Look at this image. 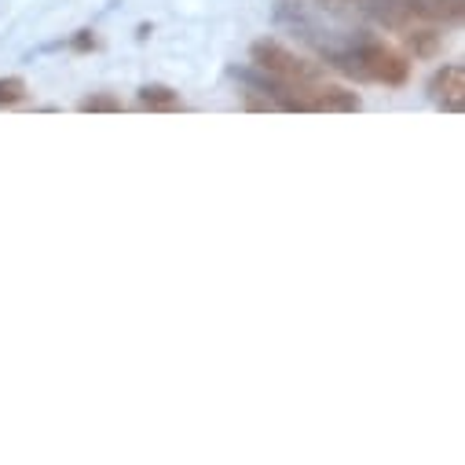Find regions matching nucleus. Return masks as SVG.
Listing matches in <instances>:
<instances>
[{
	"mask_svg": "<svg viewBox=\"0 0 465 465\" xmlns=\"http://www.w3.org/2000/svg\"><path fill=\"white\" fill-rule=\"evenodd\" d=\"M326 63H333L341 74H352L360 81H374L385 88H403L411 81V59L378 37H363L341 52H326Z\"/></svg>",
	"mask_w": 465,
	"mask_h": 465,
	"instance_id": "1",
	"label": "nucleus"
},
{
	"mask_svg": "<svg viewBox=\"0 0 465 465\" xmlns=\"http://www.w3.org/2000/svg\"><path fill=\"white\" fill-rule=\"evenodd\" d=\"M385 30H411V26H447L461 19V0H356Z\"/></svg>",
	"mask_w": 465,
	"mask_h": 465,
	"instance_id": "2",
	"label": "nucleus"
},
{
	"mask_svg": "<svg viewBox=\"0 0 465 465\" xmlns=\"http://www.w3.org/2000/svg\"><path fill=\"white\" fill-rule=\"evenodd\" d=\"M429 95H432V103H436L440 110L461 114V106H465V70H461L458 63L440 66V70L432 74V81H429Z\"/></svg>",
	"mask_w": 465,
	"mask_h": 465,
	"instance_id": "3",
	"label": "nucleus"
},
{
	"mask_svg": "<svg viewBox=\"0 0 465 465\" xmlns=\"http://www.w3.org/2000/svg\"><path fill=\"white\" fill-rule=\"evenodd\" d=\"M403 41H407V48H411L418 59H429V55L440 52L443 34H440L436 26H411V30H403Z\"/></svg>",
	"mask_w": 465,
	"mask_h": 465,
	"instance_id": "4",
	"label": "nucleus"
},
{
	"mask_svg": "<svg viewBox=\"0 0 465 465\" xmlns=\"http://www.w3.org/2000/svg\"><path fill=\"white\" fill-rule=\"evenodd\" d=\"M140 106L143 110H180L183 99H180V92H173L165 84H147V88H140Z\"/></svg>",
	"mask_w": 465,
	"mask_h": 465,
	"instance_id": "5",
	"label": "nucleus"
},
{
	"mask_svg": "<svg viewBox=\"0 0 465 465\" xmlns=\"http://www.w3.org/2000/svg\"><path fill=\"white\" fill-rule=\"evenodd\" d=\"M81 114H118L122 110V99L118 95H110V92H92L77 103Z\"/></svg>",
	"mask_w": 465,
	"mask_h": 465,
	"instance_id": "6",
	"label": "nucleus"
},
{
	"mask_svg": "<svg viewBox=\"0 0 465 465\" xmlns=\"http://www.w3.org/2000/svg\"><path fill=\"white\" fill-rule=\"evenodd\" d=\"M26 99V81L23 77H0V106H15Z\"/></svg>",
	"mask_w": 465,
	"mask_h": 465,
	"instance_id": "7",
	"label": "nucleus"
},
{
	"mask_svg": "<svg viewBox=\"0 0 465 465\" xmlns=\"http://www.w3.org/2000/svg\"><path fill=\"white\" fill-rule=\"evenodd\" d=\"M99 41H95V34L92 30H77V37H70V48H77V52H92Z\"/></svg>",
	"mask_w": 465,
	"mask_h": 465,
	"instance_id": "8",
	"label": "nucleus"
}]
</instances>
